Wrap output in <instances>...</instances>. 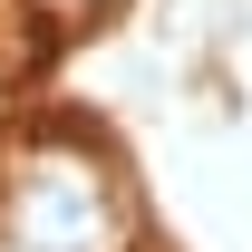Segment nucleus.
<instances>
[{"label":"nucleus","mask_w":252,"mask_h":252,"mask_svg":"<svg viewBox=\"0 0 252 252\" xmlns=\"http://www.w3.org/2000/svg\"><path fill=\"white\" fill-rule=\"evenodd\" d=\"M0 243L10 252H126L117 175L88 146H30L0 194Z\"/></svg>","instance_id":"f257e3e1"}]
</instances>
